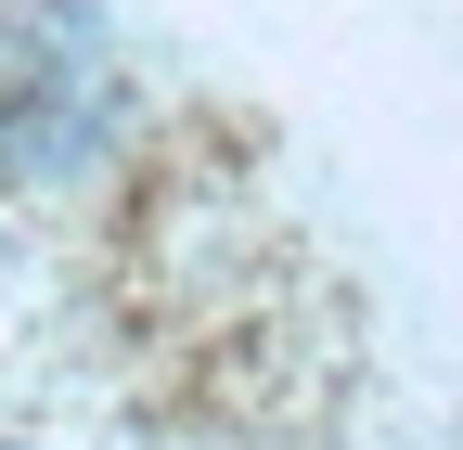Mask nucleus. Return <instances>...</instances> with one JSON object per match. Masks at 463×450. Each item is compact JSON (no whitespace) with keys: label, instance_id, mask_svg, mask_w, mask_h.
Listing matches in <instances>:
<instances>
[{"label":"nucleus","instance_id":"1","mask_svg":"<svg viewBox=\"0 0 463 450\" xmlns=\"http://www.w3.org/2000/svg\"><path fill=\"white\" fill-rule=\"evenodd\" d=\"M0 450H26V437H0Z\"/></svg>","mask_w":463,"mask_h":450}]
</instances>
